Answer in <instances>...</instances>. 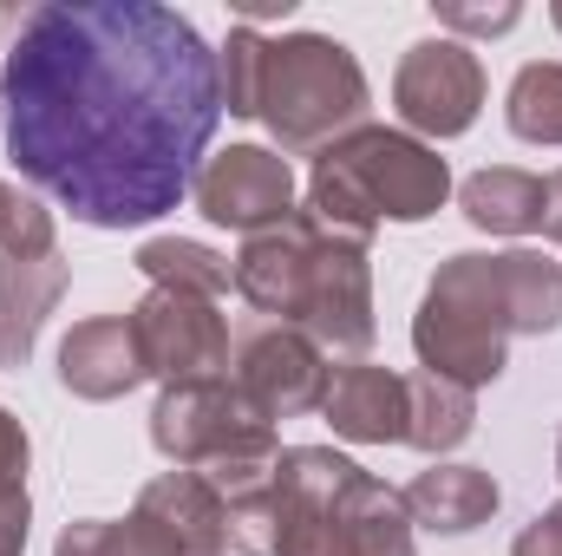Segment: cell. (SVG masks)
Returning a JSON list of instances; mask_svg holds the SVG:
<instances>
[{"label":"cell","instance_id":"6da1fadb","mask_svg":"<svg viewBox=\"0 0 562 556\" xmlns=\"http://www.w3.org/2000/svg\"><path fill=\"white\" fill-rule=\"evenodd\" d=\"M7 157L86 230L170 216L223 125L216 46L157 0H46L0 59Z\"/></svg>","mask_w":562,"mask_h":556},{"label":"cell","instance_id":"7a4b0ae2","mask_svg":"<svg viewBox=\"0 0 562 556\" xmlns=\"http://www.w3.org/2000/svg\"><path fill=\"white\" fill-rule=\"evenodd\" d=\"M243 556H419L406 498L334 445H281L276 478L229 504Z\"/></svg>","mask_w":562,"mask_h":556},{"label":"cell","instance_id":"3957f363","mask_svg":"<svg viewBox=\"0 0 562 556\" xmlns=\"http://www.w3.org/2000/svg\"><path fill=\"white\" fill-rule=\"evenodd\" d=\"M562 327V263L543 249H504V256H445L413 314V354L419 374L451 387H491L510 367L517 334H557Z\"/></svg>","mask_w":562,"mask_h":556},{"label":"cell","instance_id":"277c9868","mask_svg":"<svg viewBox=\"0 0 562 556\" xmlns=\"http://www.w3.org/2000/svg\"><path fill=\"white\" fill-rule=\"evenodd\" d=\"M236 294L269 314V321H294L301 334L321 341V354H367L380 334L373 314V243L334 236L321 230L307 210H294L288 223L243 236L236 249Z\"/></svg>","mask_w":562,"mask_h":556},{"label":"cell","instance_id":"5b68a950","mask_svg":"<svg viewBox=\"0 0 562 556\" xmlns=\"http://www.w3.org/2000/svg\"><path fill=\"white\" fill-rule=\"evenodd\" d=\"M445 197H451V164L438 157V144L400 125H360L314 151L301 210L334 236L373 243L380 223H425L445 210Z\"/></svg>","mask_w":562,"mask_h":556},{"label":"cell","instance_id":"8992f818","mask_svg":"<svg viewBox=\"0 0 562 556\" xmlns=\"http://www.w3.org/2000/svg\"><path fill=\"white\" fill-rule=\"evenodd\" d=\"M150 445H157L170 465L203 471L223 504L262 491V485L276 478V458H281L276 419L256 413L229 374L164 387L157 407H150Z\"/></svg>","mask_w":562,"mask_h":556},{"label":"cell","instance_id":"52a82bcc","mask_svg":"<svg viewBox=\"0 0 562 556\" xmlns=\"http://www.w3.org/2000/svg\"><path fill=\"white\" fill-rule=\"evenodd\" d=\"M367 73L334 33H281L262 53V92H256V125H269L281 157L327 151L334 138L367 125Z\"/></svg>","mask_w":562,"mask_h":556},{"label":"cell","instance_id":"ba28073f","mask_svg":"<svg viewBox=\"0 0 562 556\" xmlns=\"http://www.w3.org/2000/svg\"><path fill=\"white\" fill-rule=\"evenodd\" d=\"M229 380L243 387V400L256 407L262 419H301V413H321L327 400V354L314 334H301L294 321H243L229 334Z\"/></svg>","mask_w":562,"mask_h":556},{"label":"cell","instance_id":"9c48e42d","mask_svg":"<svg viewBox=\"0 0 562 556\" xmlns=\"http://www.w3.org/2000/svg\"><path fill=\"white\" fill-rule=\"evenodd\" d=\"M393 112L413 138H464L484 112V59L464 40H413L393 73Z\"/></svg>","mask_w":562,"mask_h":556},{"label":"cell","instance_id":"30bf717a","mask_svg":"<svg viewBox=\"0 0 562 556\" xmlns=\"http://www.w3.org/2000/svg\"><path fill=\"white\" fill-rule=\"evenodd\" d=\"M132 334H138L144 374L164 380V387L229 374V321H223V308L203 301V294L150 288L138 308H132Z\"/></svg>","mask_w":562,"mask_h":556},{"label":"cell","instance_id":"8fae6325","mask_svg":"<svg viewBox=\"0 0 562 556\" xmlns=\"http://www.w3.org/2000/svg\"><path fill=\"white\" fill-rule=\"evenodd\" d=\"M196 210L216 230H243L262 236L294 216V164L281 157L276 144H229L216 157H203L196 184H190Z\"/></svg>","mask_w":562,"mask_h":556},{"label":"cell","instance_id":"7c38bea8","mask_svg":"<svg viewBox=\"0 0 562 556\" xmlns=\"http://www.w3.org/2000/svg\"><path fill=\"white\" fill-rule=\"evenodd\" d=\"M144 354H138V334H132V314H92L79 327H66L59 341V387L72 400H125L132 387H144Z\"/></svg>","mask_w":562,"mask_h":556},{"label":"cell","instance_id":"4fadbf2b","mask_svg":"<svg viewBox=\"0 0 562 556\" xmlns=\"http://www.w3.org/2000/svg\"><path fill=\"white\" fill-rule=\"evenodd\" d=\"M321 413L347 445H406V374L380 360H347L334 367Z\"/></svg>","mask_w":562,"mask_h":556},{"label":"cell","instance_id":"5bb4252c","mask_svg":"<svg viewBox=\"0 0 562 556\" xmlns=\"http://www.w3.org/2000/svg\"><path fill=\"white\" fill-rule=\"evenodd\" d=\"M72 288V269L66 256H0V367L20 374L40 347V327L46 314L66 301Z\"/></svg>","mask_w":562,"mask_h":556},{"label":"cell","instance_id":"9a60e30c","mask_svg":"<svg viewBox=\"0 0 562 556\" xmlns=\"http://www.w3.org/2000/svg\"><path fill=\"white\" fill-rule=\"evenodd\" d=\"M132 511H144L183 556H229V504L216 498V485L203 471L177 465V471L150 478Z\"/></svg>","mask_w":562,"mask_h":556},{"label":"cell","instance_id":"2e32d148","mask_svg":"<svg viewBox=\"0 0 562 556\" xmlns=\"http://www.w3.org/2000/svg\"><path fill=\"white\" fill-rule=\"evenodd\" d=\"M400 498H406L413 531H431V537H471L504 504V491L484 465H445V458H431Z\"/></svg>","mask_w":562,"mask_h":556},{"label":"cell","instance_id":"e0dca14e","mask_svg":"<svg viewBox=\"0 0 562 556\" xmlns=\"http://www.w3.org/2000/svg\"><path fill=\"white\" fill-rule=\"evenodd\" d=\"M458 210L471 230L491 236H537L543 230V177L517 164H484L458 184Z\"/></svg>","mask_w":562,"mask_h":556},{"label":"cell","instance_id":"ac0fdd59","mask_svg":"<svg viewBox=\"0 0 562 556\" xmlns=\"http://www.w3.org/2000/svg\"><path fill=\"white\" fill-rule=\"evenodd\" d=\"M477 425V393L451 387L438 374H406V445L425 458H445L471 438Z\"/></svg>","mask_w":562,"mask_h":556},{"label":"cell","instance_id":"d6986e66","mask_svg":"<svg viewBox=\"0 0 562 556\" xmlns=\"http://www.w3.org/2000/svg\"><path fill=\"white\" fill-rule=\"evenodd\" d=\"M132 263L150 276V288H177V294H203V301H223L236 288L229 256H216L210 243H190V236H150V243H138Z\"/></svg>","mask_w":562,"mask_h":556},{"label":"cell","instance_id":"ffe728a7","mask_svg":"<svg viewBox=\"0 0 562 556\" xmlns=\"http://www.w3.org/2000/svg\"><path fill=\"white\" fill-rule=\"evenodd\" d=\"M504 125L524 144H562V59H530L510 79Z\"/></svg>","mask_w":562,"mask_h":556},{"label":"cell","instance_id":"44dd1931","mask_svg":"<svg viewBox=\"0 0 562 556\" xmlns=\"http://www.w3.org/2000/svg\"><path fill=\"white\" fill-rule=\"evenodd\" d=\"M53 556H183V551L144 511H132V518H72L59 531Z\"/></svg>","mask_w":562,"mask_h":556},{"label":"cell","instance_id":"7402d4cb","mask_svg":"<svg viewBox=\"0 0 562 556\" xmlns=\"http://www.w3.org/2000/svg\"><path fill=\"white\" fill-rule=\"evenodd\" d=\"M262 53H269V33L256 26H229V40L216 46V86H223V112L229 119H256V92H262Z\"/></svg>","mask_w":562,"mask_h":556},{"label":"cell","instance_id":"603a6c76","mask_svg":"<svg viewBox=\"0 0 562 556\" xmlns=\"http://www.w3.org/2000/svg\"><path fill=\"white\" fill-rule=\"evenodd\" d=\"M53 210L0 177V256H53Z\"/></svg>","mask_w":562,"mask_h":556},{"label":"cell","instance_id":"cb8c5ba5","mask_svg":"<svg viewBox=\"0 0 562 556\" xmlns=\"http://www.w3.org/2000/svg\"><path fill=\"white\" fill-rule=\"evenodd\" d=\"M517 20H524V7H517V0H497V7L438 0V33H445V40H458V33H471V40H497V33H510Z\"/></svg>","mask_w":562,"mask_h":556},{"label":"cell","instance_id":"d4e9b609","mask_svg":"<svg viewBox=\"0 0 562 556\" xmlns=\"http://www.w3.org/2000/svg\"><path fill=\"white\" fill-rule=\"evenodd\" d=\"M26 465H33V438L26 425L0 407V498L7 491H26Z\"/></svg>","mask_w":562,"mask_h":556},{"label":"cell","instance_id":"484cf974","mask_svg":"<svg viewBox=\"0 0 562 556\" xmlns=\"http://www.w3.org/2000/svg\"><path fill=\"white\" fill-rule=\"evenodd\" d=\"M26 531H33V498L26 491H7L0 498V556L26 551Z\"/></svg>","mask_w":562,"mask_h":556},{"label":"cell","instance_id":"4316f807","mask_svg":"<svg viewBox=\"0 0 562 556\" xmlns=\"http://www.w3.org/2000/svg\"><path fill=\"white\" fill-rule=\"evenodd\" d=\"M510 556H562V504H550L543 518H530L524 537L510 544Z\"/></svg>","mask_w":562,"mask_h":556},{"label":"cell","instance_id":"83f0119b","mask_svg":"<svg viewBox=\"0 0 562 556\" xmlns=\"http://www.w3.org/2000/svg\"><path fill=\"white\" fill-rule=\"evenodd\" d=\"M543 236H550V243H562V170H550V177H543Z\"/></svg>","mask_w":562,"mask_h":556},{"label":"cell","instance_id":"f1b7e54d","mask_svg":"<svg viewBox=\"0 0 562 556\" xmlns=\"http://www.w3.org/2000/svg\"><path fill=\"white\" fill-rule=\"evenodd\" d=\"M13 20H20V13H13V7H0V26H13Z\"/></svg>","mask_w":562,"mask_h":556},{"label":"cell","instance_id":"f546056e","mask_svg":"<svg viewBox=\"0 0 562 556\" xmlns=\"http://www.w3.org/2000/svg\"><path fill=\"white\" fill-rule=\"evenodd\" d=\"M550 20H557V33H562V0H557V7H550Z\"/></svg>","mask_w":562,"mask_h":556},{"label":"cell","instance_id":"4dcf8cb0","mask_svg":"<svg viewBox=\"0 0 562 556\" xmlns=\"http://www.w3.org/2000/svg\"><path fill=\"white\" fill-rule=\"evenodd\" d=\"M557 478H562V432H557Z\"/></svg>","mask_w":562,"mask_h":556}]
</instances>
